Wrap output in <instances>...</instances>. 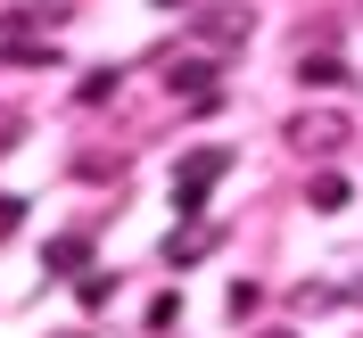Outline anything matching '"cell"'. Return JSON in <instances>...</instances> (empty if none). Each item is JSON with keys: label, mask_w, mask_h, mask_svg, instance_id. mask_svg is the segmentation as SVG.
Masks as SVG:
<instances>
[{"label": "cell", "mask_w": 363, "mask_h": 338, "mask_svg": "<svg viewBox=\"0 0 363 338\" xmlns=\"http://www.w3.org/2000/svg\"><path fill=\"white\" fill-rule=\"evenodd\" d=\"M289 305H297V314H330V305H339V289H322V281H306V289H297Z\"/></svg>", "instance_id": "10"}, {"label": "cell", "mask_w": 363, "mask_h": 338, "mask_svg": "<svg viewBox=\"0 0 363 338\" xmlns=\"http://www.w3.org/2000/svg\"><path fill=\"white\" fill-rule=\"evenodd\" d=\"M199 33H206L215 50H240V42L256 33V17H248V9H206V17H199Z\"/></svg>", "instance_id": "5"}, {"label": "cell", "mask_w": 363, "mask_h": 338, "mask_svg": "<svg viewBox=\"0 0 363 338\" xmlns=\"http://www.w3.org/2000/svg\"><path fill=\"white\" fill-rule=\"evenodd\" d=\"M83 272H91V231H67L42 248V281H83Z\"/></svg>", "instance_id": "4"}, {"label": "cell", "mask_w": 363, "mask_h": 338, "mask_svg": "<svg viewBox=\"0 0 363 338\" xmlns=\"http://www.w3.org/2000/svg\"><path fill=\"white\" fill-rule=\"evenodd\" d=\"M25 223V198H0V231H17Z\"/></svg>", "instance_id": "13"}, {"label": "cell", "mask_w": 363, "mask_h": 338, "mask_svg": "<svg viewBox=\"0 0 363 338\" xmlns=\"http://www.w3.org/2000/svg\"><path fill=\"white\" fill-rule=\"evenodd\" d=\"M83 305H91V314H99V305H116V281H108V272H83Z\"/></svg>", "instance_id": "11"}, {"label": "cell", "mask_w": 363, "mask_h": 338, "mask_svg": "<svg viewBox=\"0 0 363 338\" xmlns=\"http://www.w3.org/2000/svg\"><path fill=\"white\" fill-rule=\"evenodd\" d=\"M231 174V149H190V157L174 165V206L182 215H199L206 198H215V181Z\"/></svg>", "instance_id": "2"}, {"label": "cell", "mask_w": 363, "mask_h": 338, "mask_svg": "<svg viewBox=\"0 0 363 338\" xmlns=\"http://www.w3.org/2000/svg\"><path fill=\"white\" fill-rule=\"evenodd\" d=\"M67 338H83V330H67Z\"/></svg>", "instance_id": "16"}, {"label": "cell", "mask_w": 363, "mask_h": 338, "mask_svg": "<svg viewBox=\"0 0 363 338\" xmlns=\"http://www.w3.org/2000/svg\"><path fill=\"white\" fill-rule=\"evenodd\" d=\"M215 248H223V223H206V215H182V223L165 231V248H157V256H165L174 272H190V264H206Z\"/></svg>", "instance_id": "3"}, {"label": "cell", "mask_w": 363, "mask_h": 338, "mask_svg": "<svg viewBox=\"0 0 363 338\" xmlns=\"http://www.w3.org/2000/svg\"><path fill=\"white\" fill-rule=\"evenodd\" d=\"M157 9H190V0H157Z\"/></svg>", "instance_id": "14"}, {"label": "cell", "mask_w": 363, "mask_h": 338, "mask_svg": "<svg viewBox=\"0 0 363 338\" xmlns=\"http://www.w3.org/2000/svg\"><path fill=\"white\" fill-rule=\"evenodd\" d=\"M306 198H314L322 215H339V206H347V174H314V181H306Z\"/></svg>", "instance_id": "8"}, {"label": "cell", "mask_w": 363, "mask_h": 338, "mask_svg": "<svg viewBox=\"0 0 363 338\" xmlns=\"http://www.w3.org/2000/svg\"><path fill=\"white\" fill-rule=\"evenodd\" d=\"M264 338H297V330H264Z\"/></svg>", "instance_id": "15"}, {"label": "cell", "mask_w": 363, "mask_h": 338, "mask_svg": "<svg viewBox=\"0 0 363 338\" xmlns=\"http://www.w3.org/2000/svg\"><path fill=\"white\" fill-rule=\"evenodd\" d=\"M116 91H124V67H91L83 83H74V99H83V108H108Z\"/></svg>", "instance_id": "7"}, {"label": "cell", "mask_w": 363, "mask_h": 338, "mask_svg": "<svg viewBox=\"0 0 363 338\" xmlns=\"http://www.w3.org/2000/svg\"><path fill=\"white\" fill-rule=\"evenodd\" d=\"M297 83H306V91H339L347 83V58H339V50H306V58H297Z\"/></svg>", "instance_id": "6"}, {"label": "cell", "mask_w": 363, "mask_h": 338, "mask_svg": "<svg viewBox=\"0 0 363 338\" xmlns=\"http://www.w3.org/2000/svg\"><path fill=\"white\" fill-rule=\"evenodd\" d=\"M256 305H264V289H256V281H240V289H231V322H248Z\"/></svg>", "instance_id": "12"}, {"label": "cell", "mask_w": 363, "mask_h": 338, "mask_svg": "<svg viewBox=\"0 0 363 338\" xmlns=\"http://www.w3.org/2000/svg\"><path fill=\"white\" fill-rule=\"evenodd\" d=\"M0 58H9V67H50L58 50H42V42H0Z\"/></svg>", "instance_id": "9"}, {"label": "cell", "mask_w": 363, "mask_h": 338, "mask_svg": "<svg viewBox=\"0 0 363 338\" xmlns=\"http://www.w3.org/2000/svg\"><path fill=\"white\" fill-rule=\"evenodd\" d=\"M281 140H289L297 157H339L347 149V116L339 108H297L289 124H281Z\"/></svg>", "instance_id": "1"}]
</instances>
